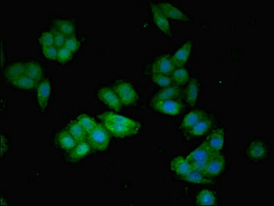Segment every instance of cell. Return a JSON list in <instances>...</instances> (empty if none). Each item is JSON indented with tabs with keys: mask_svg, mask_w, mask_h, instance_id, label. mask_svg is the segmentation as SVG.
Here are the masks:
<instances>
[{
	"mask_svg": "<svg viewBox=\"0 0 274 206\" xmlns=\"http://www.w3.org/2000/svg\"><path fill=\"white\" fill-rule=\"evenodd\" d=\"M225 136V132L223 128H218L209 134L204 142L214 151L220 152L223 148Z\"/></svg>",
	"mask_w": 274,
	"mask_h": 206,
	"instance_id": "cell-13",
	"label": "cell"
},
{
	"mask_svg": "<svg viewBox=\"0 0 274 206\" xmlns=\"http://www.w3.org/2000/svg\"><path fill=\"white\" fill-rule=\"evenodd\" d=\"M105 128L111 134L119 138L137 134L141 130L139 122L112 112H105L98 115Z\"/></svg>",
	"mask_w": 274,
	"mask_h": 206,
	"instance_id": "cell-1",
	"label": "cell"
},
{
	"mask_svg": "<svg viewBox=\"0 0 274 206\" xmlns=\"http://www.w3.org/2000/svg\"><path fill=\"white\" fill-rule=\"evenodd\" d=\"M152 108L161 113L168 115L177 116L183 110V103L179 100H159L151 103Z\"/></svg>",
	"mask_w": 274,
	"mask_h": 206,
	"instance_id": "cell-6",
	"label": "cell"
},
{
	"mask_svg": "<svg viewBox=\"0 0 274 206\" xmlns=\"http://www.w3.org/2000/svg\"><path fill=\"white\" fill-rule=\"evenodd\" d=\"M181 94V89L179 86L172 85L164 87V89L157 92L151 99V103L159 100H173L179 98Z\"/></svg>",
	"mask_w": 274,
	"mask_h": 206,
	"instance_id": "cell-16",
	"label": "cell"
},
{
	"mask_svg": "<svg viewBox=\"0 0 274 206\" xmlns=\"http://www.w3.org/2000/svg\"><path fill=\"white\" fill-rule=\"evenodd\" d=\"M152 81L162 87H167L174 85L173 81L170 76L159 75V74H153Z\"/></svg>",
	"mask_w": 274,
	"mask_h": 206,
	"instance_id": "cell-33",
	"label": "cell"
},
{
	"mask_svg": "<svg viewBox=\"0 0 274 206\" xmlns=\"http://www.w3.org/2000/svg\"><path fill=\"white\" fill-rule=\"evenodd\" d=\"M81 45V41L76 38L75 35H74L67 37L64 47L71 51L72 53H75L80 49Z\"/></svg>",
	"mask_w": 274,
	"mask_h": 206,
	"instance_id": "cell-32",
	"label": "cell"
},
{
	"mask_svg": "<svg viewBox=\"0 0 274 206\" xmlns=\"http://www.w3.org/2000/svg\"><path fill=\"white\" fill-rule=\"evenodd\" d=\"M199 83L198 80L191 79L188 82V85L185 89L184 96L187 104L190 107H193L196 104L199 96Z\"/></svg>",
	"mask_w": 274,
	"mask_h": 206,
	"instance_id": "cell-23",
	"label": "cell"
},
{
	"mask_svg": "<svg viewBox=\"0 0 274 206\" xmlns=\"http://www.w3.org/2000/svg\"><path fill=\"white\" fill-rule=\"evenodd\" d=\"M175 70V66L172 61V57L168 55H163L155 59L151 67L152 75L159 74V75L171 76Z\"/></svg>",
	"mask_w": 274,
	"mask_h": 206,
	"instance_id": "cell-5",
	"label": "cell"
},
{
	"mask_svg": "<svg viewBox=\"0 0 274 206\" xmlns=\"http://www.w3.org/2000/svg\"><path fill=\"white\" fill-rule=\"evenodd\" d=\"M52 31L54 34V45L57 48L59 49L61 47H64L65 42L66 40V36L63 34L62 32L59 31L56 28H52Z\"/></svg>",
	"mask_w": 274,
	"mask_h": 206,
	"instance_id": "cell-35",
	"label": "cell"
},
{
	"mask_svg": "<svg viewBox=\"0 0 274 206\" xmlns=\"http://www.w3.org/2000/svg\"><path fill=\"white\" fill-rule=\"evenodd\" d=\"M91 145L86 140L77 143L71 150L69 158L71 161H79V160L83 159L86 156H87L91 152Z\"/></svg>",
	"mask_w": 274,
	"mask_h": 206,
	"instance_id": "cell-24",
	"label": "cell"
},
{
	"mask_svg": "<svg viewBox=\"0 0 274 206\" xmlns=\"http://www.w3.org/2000/svg\"><path fill=\"white\" fill-rule=\"evenodd\" d=\"M159 10L167 17L172 20L183 21V22H189L190 19L183 12L176 7L175 6L169 3H160L157 4Z\"/></svg>",
	"mask_w": 274,
	"mask_h": 206,
	"instance_id": "cell-9",
	"label": "cell"
},
{
	"mask_svg": "<svg viewBox=\"0 0 274 206\" xmlns=\"http://www.w3.org/2000/svg\"><path fill=\"white\" fill-rule=\"evenodd\" d=\"M0 145H1V156L2 158H3L10 150L11 140L9 137L3 131H1V142H0Z\"/></svg>",
	"mask_w": 274,
	"mask_h": 206,
	"instance_id": "cell-36",
	"label": "cell"
},
{
	"mask_svg": "<svg viewBox=\"0 0 274 206\" xmlns=\"http://www.w3.org/2000/svg\"><path fill=\"white\" fill-rule=\"evenodd\" d=\"M55 142L59 148L65 150H71L76 144L74 137L66 130L59 131L55 134Z\"/></svg>",
	"mask_w": 274,
	"mask_h": 206,
	"instance_id": "cell-19",
	"label": "cell"
},
{
	"mask_svg": "<svg viewBox=\"0 0 274 206\" xmlns=\"http://www.w3.org/2000/svg\"><path fill=\"white\" fill-rule=\"evenodd\" d=\"M114 91L120 98L122 104L126 106L135 105L139 100V95L134 86L128 81L118 80L114 84Z\"/></svg>",
	"mask_w": 274,
	"mask_h": 206,
	"instance_id": "cell-4",
	"label": "cell"
},
{
	"mask_svg": "<svg viewBox=\"0 0 274 206\" xmlns=\"http://www.w3.org/2000/svg\"><path fill=\"white\" fill-rule=\"evenodd\" d=\"M52 96L51 80L44 79L40 81L37 87V100L38 106L42 112L47 110Z\"/></svg>",
	"mask_w": 274,
	"mask_h": 206,
	"instance_id": "cell-7",
	"label": "cell"
},
{
	"mask_svg": "<svg viewBox=\"0 0 274 206\" xmlns=\"http://www.w3.org/2000/svg\"><path fill=\"white\" fill-rule=\"evenodd\" d=\"M216 153L217 152L203 142L187 156L186 160L190 164L191 171H198L203 174L207 164Z\"/></svg>",
	"mask_w": 274,
	"mask_h": 206,
	"instance_id": "cell-2",
	"label": "cell"
},
{
	"mask_svg": "<svg viewBox=\"0 0 274 206\" xmlns=\"http://www.w3.org/2000/svg\"><path fill=\"white\" fill-rule=\"evenodd\" d=\"M67 131L74 137L76 144L86 140L87 133L84 130L83 127L80 125V123L76 121V120H72L68 123Z\"/></svg>",
	"mask_w": 274,
	"mask_h": 206,
	"instance_id": "cell-25",
	"label": "cell"
},
{
	"mask_svg": "<svg viewBox=\"0 0 274 206\" xmlns=\"http://www.w3.org/2000/svg\"><path fill=\"white\" fill-rule=\"evenodd\" d=\"M213 123V119L208 116L193 125L189 130L185 132V135L189 139L202 136L212 129Z\"/></svg>",
	"mask_w": 274,
	"mask_h": 206,
	"instance_id": "cell-11",
	"label": "cell"
},
{
	"mask_svg": "<svg viewBox=\"0 0 274 206\" xmlns=\"http://www.w3.org/2000/svg\"><path fill=\"white\" fill-rule=\"evenodd\" d=\"M182 178L185 182L193 183V184H209L213 183L209 177L195 171H191L188 174L182 177Z\"/></svg>",
	"mask_w": 274,
	"mask_h": 206,
	"instance_id": "cell-28",
	"label": "cell"
},
{
	"mask_svg": "<svg viewBox=\"0 0 274 206\" xmlns=\"http://www.w3.org/2000/svg\"><path fill=\"white\" fill-rule=\"evenodd\" d=\"M97 98L112 110L120 112L122 108V102L115 93L109 87H101L97 92Z\"/></svg>",
	"mask_w": 274,
	"mask_h": 206,
	"instance_id": "cell-8",
	"label": "cell"
},
{
	"mask_svg": "<svg viewBox=\"0 0 274 206\" xmlns=\"http://www.w3.org/2000/svg\"><path fill=\"white\" fill-rule=\"evenodd\" d=\"M208 114L203 110H193L189 112L181 124V129L185 132L189 130L193 125H196L198 122L203 118L208 117Z\"/></svg>",
	"mask_w": 274,
	"mask_h": 206,
	"instance_id": "cell-18",
	"label": "cell"
},
{
	"mask_svg": "<svg viewBox=\"0 0 274 206\" xmlns=\"http://www.w3.org/2000/svg\"><path fill=\"white\" fill-rule=\"evenodd\" d=\"M2 50H1V65L2 67H3L4 66V62H5V48H4V42L3 39H2Z\"/></svg>",
	"mask_w": 274,
	"mask_h": 206,
	"instance_id": "cell-38",
	"label": "cell"
},
{
	"mask_svg": "<svg viewBox=\"0 0 274 206\" xmlns=\"http://www.w3.org/2000/svg\"><path fill=\"white\" fill-rule=\"evenodd\" d=\"M26 74L38 83L43 79L44 69L39 62L32 59L26 62Z\"/></svg>",
	"mask_w": 274,
	"mask_h": 206,
	"instance_id": "cell-20",
	"label": "cell"
},
{
	"mask_svg": "<svg viewBox=\"0 0 274 206\" xmlns=\"http://www.w3.org/2000/svg\"><path fill=\"white\" fill-rule=\"evenodd\" d=\"M191 47H192V42L187 41L179 50L174 53L173 56L172 57V61L176 69L183 68L184 65L186 64L190 55Z\"/></svg>",
	"mask_w": 274,
	"mask_h": 206,
	"instance_id": "cell-15",
	"label": "cell"
},
{
	"mask_svg": "<svg viewBox=\"0 0 274 206\" xmlns=\"http://www.w3.org/2000/svg\"><path fill=\"white\" fill-rule=\"evenodd\" d=\"M26 74V62H16L6 68L4 75L7 81Z\"/></svg>",
	"mask_w": 274,
	"mask_h": 206,
	"instance_id": "cell-21",
	"label": "cell"
},
{
	"mask_svg": "<svg viewBox=\"0 0 274 206\" xmlns=\"http://www.w3.org/2000/svg\"><path fill=\"white\" fill-rule=\"evenodd\" d=\"M73 53L69 50L66 47H62L58 49V54H57V60L61 64H66L69 61L71 60Z\"/></svg>",
	"mask_w": 274,
	"mask_h": 206,
	"instance_id": "cell-34",
	"label": "cell"
},
{
	"mask_svg": "<svg viewBox=\"0 0 274 206\" xmlns=\"http://www.w3.org/2000/svg\"><path fill=\"white\" fill-rule=\"evenodd\" d=\"M88 142L93 149L104 151L110 144V132L105 126L97 124L93 130L88 133Z\"/></svg>",
	"mask_w": 274,
	"mask_h": 206,
	"instance_id": "cell-3",
	"label": "cell"
},
{
	"mask_svg": "<svg viewBox=\"0 0 274 206\" xmlns=\"http://www.w3.org/2000/svg\"><path fill=\"white\" fill-rule=\"evenodd\" d=\"M7 81H9L11 85L15 86V87L22 89H34L37 85V82L26 75V74L15 78V79L9 80Z\"/></svg>",
	"mask_w": 274,
	"mask_h": 206,
	"instance_id": "cell-26",
	"label": "cell"
},
{
	"mask_svg": "<svg viewBox=\"0 0 274 206\" xmlns=\"http://www.w3.org/2000/svg\"><path fill=\"white\" fill-rule=\"evenodd\" d=\"M174 85L180 86L187 84L189 82V73L186 69L176 68L170 76Z\"/></svg>",
	"mask_w": 274,
	"mask_h": 206,
	"instance_id": "cell-29",
	"label": "cell"
},
{
	"mask_svg": "<svg viewBox=\"0 0 274 206\" xmlns=\"http://www.w3.org/2000/svg\"><path fill=\"white\" fill-rule=\"evenodd\" d=\"M39 42L42 47L54 45V34L52 30H46L40 35Z\"/></svg>",
	"mask_w": 274,
	"mask_h": 206,
	"instance_id": "cell-31",
	"label": "cell"
},
{
	"mask_svg": "<svg viewBox=\"0 0 274 206\" xmlns=\"http://www.w3.org/2000/svg\"><path fill=\"white\" fill-rule=\"evenodd\" d=\"M268 152L267 146L263 141L253 140L250 143L246 149L247 156L250 159L259 160L264 159Z\"/></svg>",
	"mask_w": 274,
	"mask_h": 206,
	"instance_id": "cell-12",
	"label": "cell"
},
{
	"mask_svg": "<svg viewBox=\"0 0 274 206\" xmlns=\"http://www.w3.org/2000/svg\"><path fill=\"white\" fill-rule=\"evenodd\" d=\"M53 27L62 32L66 37L75 35L76 28L75 22L71 19L58 18L53 22Z\"/></svg>",
	"mask_w": 274,
	"mask_h": 206,
	"instance_id": "cell-17",
	"label": "cell"
},
{
	"mask_svg": "<svg viewBox=\"0 0 274 206\" xmlns=\"http://www.w3.org/2000/svg\"><path fill=\"white\" fill-rule=\"evenodd\" d=\"M196 203L198 205H216V196L210 190L204 189L197 194Z\"/></svg>",
	"mask_w": 274,
	"mask_h": 206,
	"instance_id": "cell-27",
	"label": "cell"
},
{
	"mask_svg": "<svg viewBox=\"0 0 274 206\" xmlns=\"http://www.w3.org/2000/svg\"><path fill=\"white\" fill-rule=\"evenodd\" d=\"M43 54L46 58L51 59V60H57L58 48L55 47V45L43 47Z\"/></svg>",
	"mask_w": 274,
	"mask_h": 206,
	"instance_id": "cell-37",
	"label": "cell"
},
{
	"mask_svg": "<svg viewBox=\"0 0 274 206\" xmlns=\"http://www.w3.org/2000/svg\"><path fill=\"white\" fill-rule=\"evenodd\" d=\"M171 169L176 175L182 177L188 174L191 171L190 164L187 161L186 158H184L181 156H178L172 160Z\"/></svg>",
	"mask_w": 274,
	"mask_h": 206,
	"instance_id": "cell-22",
	"label": "cell"
},
{
	"mask_svg": "<svg viewBox=\"0 0 274 206\" xmlns=\"http://www.w3.org/2000/svg\"><path fill=\"white\" fill-rule=\"evenodd\" d=\"M76 121L80 123V125L83 127L84 130L86 131V132L88 133L91 132L94 128L96 127V125H97V123H96L94 118L85 114H80V115L76 118Z\"/></svg>",
	"mask_w": 274,
	"mask_h": 206,
	"instance_id": "cell-30",
	"label": "cell"
},
{
	"mask_svg": "<svg viewBox=\"0 0 274 206\" xmlns=\"http://www.w3.org/2000/svg\"><path fill=\"white\" fill-rule=\"evenodd\" d=\"M225 161L223 156L217 152L208 162L203 174L208 177H216L219 175L225 167Z\"/></svg>",
	"mask_w": 274,
	"mask_h": 206,
	"instance_id": "cell-10",
	"label": "cell"
},
{
	"mask_svg": "<svg viewBox=\"0 0 274 206\" xmlns=\"http://www.w3.org/2000/svg\"><path fill=\"white\" fill-rule=\"evenodd\" d=\"M150 10L152 12L153 20H154L157 27L167 35H171V28H170L168 18L161 12L156 4L151 5Z\"/></svg>",
	"mask_w": 274,
	"mask_h": 206,
	"instance_id": "cell-14",
	"label": "cell"
}]
</instances>
